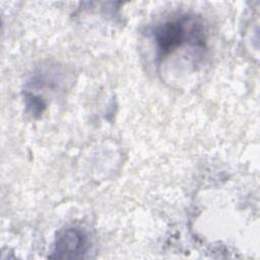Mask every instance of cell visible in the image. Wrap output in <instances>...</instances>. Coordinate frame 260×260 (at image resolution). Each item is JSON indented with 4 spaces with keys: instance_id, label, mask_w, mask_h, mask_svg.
<instances>
[{
    "instance_id": "6da1fadb",
    "label": "cell",
    "mask_w": 260,
    "mask_h": 260,
    "mask_svg": "<svg viewBox=\"0 0 260 260\" xmlns=\"http://www.w3.org/2000/svg\"><path fill=\"white\" fill-rule=\"evenodd\" d=\"M152 37L156 56L160 61L186 45L203 49L206 43L205 27L202 20L190 13L171 17L157 24L152 30Z\"/></svg>"
},
{
    "instance_id": "3957f363",
    "label": "cell",
    "mask_w": 260,
    "mask_h": 260,
    "mask_svg": "<svg viewBox=\"0 0 260 260\" xmlns=\"http://www.w3.org/2000/svg\"><path fill=\"white\" fill-rule=\"evenodd\" d=\"M25 101H26L27 109L34 115L42 114L46 108L45 102L40 96H36L32 93H26Z\"/></svg>"
},
{
    "instance_id": "7a4b0ae2",
    "label": "cell",
    "mask_w": 260,
    "mask_h": 260,
    "mask_svg": "<svg viewBox=\"0 0 260 260\" xmlns=\"http://www.w3.org/2000/svg\"><path fill=\"white\" fill-rule=\"evenodd\" d=\"M90 246L86 231L78 225H70L57 233L50 258H84Z\"/></svg>"
}]
</instances>
